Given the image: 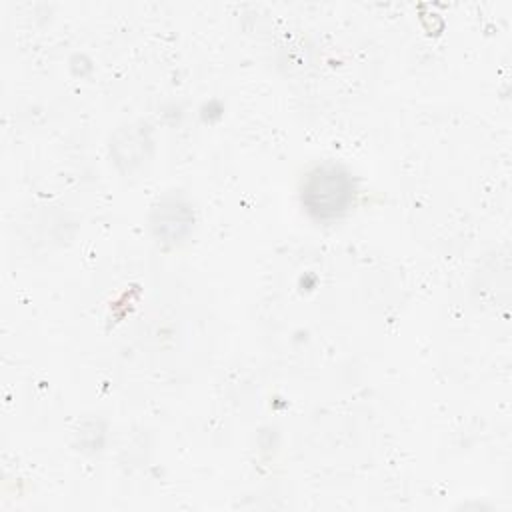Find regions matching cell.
Segmentation results:
<instances>
[{"instance_id": "obj_1", "label": "cell", "mask_w": 512, "mask_h": 512, "mask_svg": "<svg viewBox=\"0 0 512 512\" xmlns=\"http://www.w3.org/2000/svg\"><path fill=\"white\" fill-rule=\"evenodd\" d=\"M352 198V182L344 170L338 166L316 168L304 188L302 200L306 208L320 218H330L342 212Z\"/></svg>"}, {"instance_id": "obj_2", "label": "cell", "mask_w": 512, "mask_h": 512, "mask_svg": "<svg viewBox=\"0 0 512 512\" xmlns=\"http://www.w3.org/2000/svg\"><path fill=\"white\" fill-rule=\"evenodd\" d=\"M190 222H192V216H190L188 208L182 206L180 202L170 200V202H164L156 210L154 230L158 236L174 242V240H180L188 232Z\"/></svg>"}]
</instances>
